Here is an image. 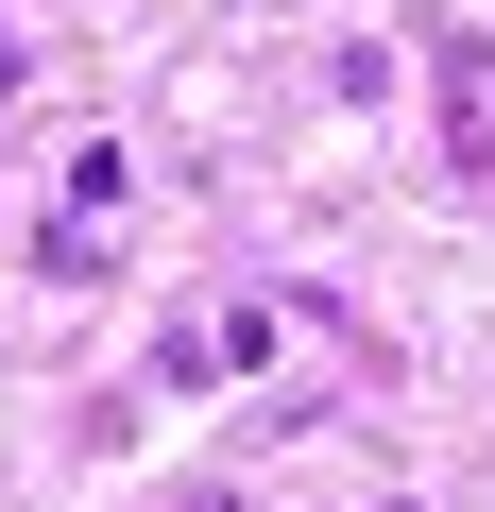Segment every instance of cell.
<instances>
[{
	"instance_id": "1",
	"label": "cell",
	"mask_w": 495,
	"mask_h": 512,
	"mask_svg": "<svg viewBox=\"0 0 495 512\" xmlns=\"http://www.w3.org/2000/svg\"><path fill=\"white\" fill-rule=\"evenodd\" d=\"M257 359H274V308H188V325L154 342L171 393H222V376H257Z\"/></svg>"
},
{
	"instance_id": "2",
	"label": "cell",
	"mask_w": 495,
	"mask_h": 512,
	"mask_svg": "<svg viewBox=\"0 0 495 512\" xmlns=\"http://www.w3.org/2000/svg\"><path fill=\"white\" fill-rule=\"evenodd\" d=\"M0 86H18V35H0Z\"/></svg>"
}]
</instances>
